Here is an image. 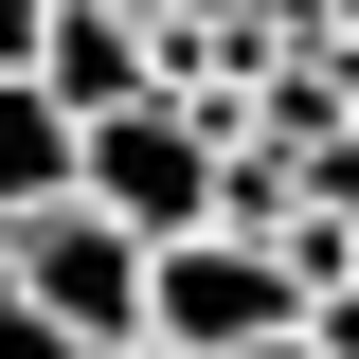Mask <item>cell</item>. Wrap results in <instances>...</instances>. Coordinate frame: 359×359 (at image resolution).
Listing matches in <instances>:
<instances>
[{
    "instance_id": "obj_9",
    "label": "cell",
    "mask_w": 359,
    "mask_h": 359,
    "mask_svg": "<svg viewBox=\"0 0 359 359\" xmlns=\"http://www.w3.org/2000/svg\"><path fill=\"white\" fill-rule=\"evenodd\" d=\"M108 359H180V341H108Z\"/></svg>"
},
{
    "instance_id": "obj_5",
    "label": "cell",
    "mask_w": 359,
    "mask_h": 359,
    "mask_svg": "<svg viewBox=\"0 0 359 359\" xmlns=\"http://www.w3.org/2000/svg\"><path fill=\"white\" fill-rule=\"evenodd\" d=\"M0 359H90V341H72V323H36L18 287H0Z\"/></svg>"
},
{
    "instance_id": "obj_6",
    "label": "cell",
    "mask_w": 359,
    "mask_h": 359,
    "mask_svg": "<svg viewBox=\"0 0 359 359\" xmlns=\"http://www.w3.org/2000/svg\"><path fill=\"white\" fill-rule=\"evenodd\" d=\"M306 341H323V359H359V269H341V287L306 306Z\"/></svg>"
},
{
    "instance_id": "obj_1",
    "label": "cell",
    "mask_w": 359,
    "mask_h": 359,
    "mask_svg": "<svg viewBox=\"0 0 359 359\" xmlns=\"http://www.w3.org/2000/svg\"><path fill=\"white\" fill-rule=\"evenodd\" d=\"M233 90H144V108H90V162L72 198L90 216H126L144 252H180V233H216V162H233Z\"/></svg>"
},
{
    "instance_id": "obj_7",
    "label": "cell",
    "mask_w": 359,
    "mask_h": 359,
    "mask_svg": "<svg viewBox=\"0 0 359 359\" xmlns=\"http://www.w3.org/2000/svg\"><path fill=\"white\" fill-rule=\"evenodd\" d=\"M36 36H54V0H0V72H36Z\"/></svg>"
},
{
    "instance_id": "obj_2",
    "label": "cell",
    "mask_w": 359,
    "mask_h": 359,
    "mask_svg": "<svg viewBox=\"0 0 359 359\" xmlns=\"http://www.w3.org/2000/svg\"><path fill=\"white\" fill-rule=\"evenodd\" d=\"M306 323V269L269 252V233H180V252H144V341L180 359H252Z\"/></svg>"
},
{
    "instance_id": "obj_8",
    "label": "cell",
    "mask_w": 359,
    "mask_h": 359,
    "mask_svg": "<svg viewBox=\"0 0 359 359\" xmlns=\"http://www.w3.org/2000/svg\"><path fill=\"white\" fill-rule=\"evenodd\" d=\"M252 359H323V341H306V323H287V341H252Z\"/></svg>"
},
{
    "instance_id": "obj_10",
    "label": "cell",
    "mask_w": 359,
    "mask_h": 359,
    "mask_svg": "<svg viewBox=\"0 0 359 359\" xmlns=\"http://www.w3.org/2000/svg\"><path fill=\"white\" fill-rule=\"evenodd\" d=\"M341 144H359V126H341Z\"/></svg>"
},
{
    "instance_id": "obj_3",
    "label": "cell",
    "mask_w": 359,
    "mask_h": 359,
    "mask_svg": "<svg viewBox=\"0 0 359 359\" xmlns=\"http://www.w3.org/2000/svg\"><path fill=\"white\" fill-rule=\"evenodd\" d=\"M0 287H18L36 323H72L90 359H108V341H144V233H126V216H90V198H54V216H18V233H0Z\"/></svg>"
},
{
    "instance_id": "obj_4",
    "label": "cell",
    "mask_w": 359,
    "mask_h": 359,
    "mask_svg": "<svg viewBox=\"0 0 359 359\" xmlns=\"http://www.w3.org/2000/svg\"><path fill=\"white\" fill-rule=\"evenodd\" d=\"M72 162H90V126L54 108L36 72H0V233H18V216H54V198H72Z\"/></svg>"
}]
</instances>
